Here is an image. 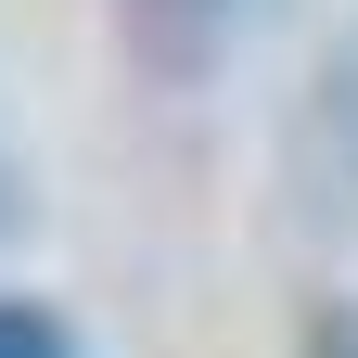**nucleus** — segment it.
I'll return each instance as SVG.
<instances>
[{"label":"nucleus","instance_id":"nucleus-3","mask_svg":"<svg viewBox=\"0 0 358 358\" xmlns=\"http://www.w3.org/2000/svg\"><path fill=\"white\" fill-rule=\"evenodd\" d=\"M307 358H358V320H307Z\"/></svg>","mask_w":358,"mask_h":358},{"label":"nucleus","instance_id":"nucleus-2","mask_svg":"<svg viewBox=\"0 0 358 358\" xmlns=\"http://www.w3.org/2000/svg\"><path fill=\"white\" fill-rule=\"evenodd\" d=\"M0 358H90L52 294H0Z\"/></svg>","mask_w":358,"mask_h":358},{"label":"nucleus","instance_id":"nucleus-1","mask_svg":"<svg viewBox=\"0 0 358 358\" xmlns=\"http://www.w3.org/2000/svg\"><path fill=\"white\" fill-rule=\"evenodd\" d=\"M115 13H128V52H141L154 77H205V64L243 38L256 0H115Z\"/></svg>","mask_w":358,"mask_h":358}]
</instances>
